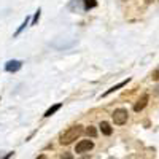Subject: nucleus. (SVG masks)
<instances>
[{
    "label": "nucleus",
    "instance_id": "obj_1",
    "mask_svg": "<svg viewBox=\"0 0 159 159\" xmlns=\"http://www.w3.org/2000/svg\"><path fill=\"white\" fill-rule=\"evenodd\" d=\"M81 134H83V126H80V124L72 126V127H69L67 130H64L62 134L59 135V142H61V145H70Z\"/></svg>",
    "mask_w": 159,
    "mask_h": 159
},
{
    "label": "nucleus",
    "instance_id": "obj_2",
    "mask_svg": "<svg viewBox=\"0 0 159 159\" xmlns=\"http://www.w3.org/2000/svg\"><path fill=\"white\" fill-rule=\"evenodd\" d=\"M111 118H113V123H115L116 126H123V124H126V123H127L129 113H127V110H126V108H116V110L113 111Z\"/></svg>",
    "mask_w": 159,
    "mask_h": 159
},
{
    "label": "nucleus",
    "instance_id": "obj_3",
    "mask_svg": "<svg viewBox=\"0 0 159 159\" xmlns=\"http://www.w3.org/2000/svg\"><path fill=\"white\" fill-rule=\"evenodd\" d=\"M94 148V143H92V140H80L76 143V148H75V153L81 154V153H86L89 150Z\"/></svg>",
    "mask_w": 159,
    "mask_h": 159
},
{
    "label": "nucleus",
    "instance_id": "obj_4",
    "mask_svg": "<svg viewBox=\"0 0 159 159\" xmlns=\"http://www.w3.org/2000/svg\"><path fill=\"white\" fill-rule=\"evenodd\" d=\"M22 67V62L21 61H18V59H13V61H8L7 64H5V70L7 72H18L19 69Z\"/></svg>",
    "mask_w": 159,
    "mask_h": 159
},
{
    "label": "nucleus",
    "instance_id": "obj_5",
    "mask_svg": "<svg viewBox=\"0 0 159 159\" xmlns=\"http://www.w3.org/2000/svg\"><path fill=\"white\" fill-rule=\"evenodd\" d=\"M148 100H150V96L148 94H143L139 100H137V103L134 105V110L139 113V111H142L145 107H147V103H148Z\"/></svg>",
    "mask_w": 159,
    "mask_h": 159
},
{
    "label": "nucleus",
    "instance_id": "obj_6",
    "mask_svg": "<svg viewBox=\"0 0 159 159\" xmlns=\"http://www.w3.org/2000/svg\"><path fill=\"white\" fill-rule=\"evenodd\" d=\"M129 81H130V80L127 78V80H124V81H121V83H118V84L111 86V88H110L107 92H103V94H102V97H107V96H110V94H111V92H115V91H118V89H121V88H123V86H126Z\"/></svg>",
    "mask_w": 159,
    "mask_h": 159
},
{
    "label": "nucleus",
    "instance_id": "obj_7",
    "mask_svg": "<svg viewBox=\"0 0 159 159\" xmlns=\"http://www.w3.org/2000/svg\"><path fill=\"white\" fill-rule=\"evenodd\" d=\"M99 127H100V130H102L103 135H111V134H113V129H111V126H110L107 121H102Z\"/></svg>",
    "mask_w": 159,
    "mask_h": 159
},
{
    "label": "nucleus",
    "instance_id": "obj_8",
    "mask_svg": "<svg viewBox=\"0 0 159 159\" xmlns=\"http://www.w3.org/2000/svg\"><path fill=\"white\" fill-rule=\"evenodd\" d=\"M61 108H62V103H56V105H52V107H49V108L45 111L43 116H45V118H49L51 115H54V113H56L57 110H61Z\"/></svg>",
    "mask_w": 159,
    "mask_h": 159
},
{
    "label": "nucleus",
    "instance_id": "obj_9",
    "mask_svg": "<svg viewBox=\"0 0 159 159\" xmlns=\"http://www.w3.org/2000/svg\"><path fill=\"white\" fill-rule=\"evenodd\" d=\"M83 3H84V10H91V8H96L97 7L96 0H83Z\"/></svg>",
    "mask_w": 159,
    "mask_h": 159
},
{
    "label": "nucleus",
    "instance_id": "obj_10",
    "mask_svg": "<svg viewBox=\"0 0 159 159\" xmlns=\"http://www.w3.org/2000/svg\"><path fill=\"white\" fill-rule=\"evenodd\" d=\"M27 24H29V18H25V19H24V22H22V24L19 25V29H18V30L15 32V37H18V35H19V34H21V32H22V30H24L25 27H27Z\"/></svg>",
    "mask_w": 159,
    "mask_h": 159
},
{
    "label": "nucleus",
    "instance_id": "obj_11",
    "mask_svg": "<svg viewBox=\"0 0 159 159\" xmlns=\"http://www.w3.org/2000/svg\"><path fill=\"white\" fill-rule=\"evenodd\" d=\"M86 134H88L89 137H92V139H94V137L97 135V130H96V127H92V126H89V127L86 129Z\"/></svg>",
    "mask_w": 159,
    "mask_h": 159
},
{
    "label": "nucleus",
    "instance_id": "obj_12",
    "mask_svg": "<svg viewBox=\"0 0 159 159\" xmlns=\"http://www.w3.org/2000/svg\"><path fill=\"white\" fill-rule=\"evenodd\" d=\"M40 15H42V8H38V10L35 11V15H34V19H32V25H35V24L38 22V19H40Z\"/></svg>",
    "mask_w": 159,
    "mask_h": 159
},
{
    "label": "nucleus",
    "instance_id": "obj_13",
    "mask_svg": "<svg viewBox=\"0 0 159 159\" xmlns=\"http://www.w3.org/2000/svg\"><path fill=\"white\" fill-rule=\"evenodd\" d=\"M61 159H75V157H73V154H70V153H64V154L61 156Z\"/></svg>",
    "mask_w": 159,
    "mask_h": 159
},
{
    "label": "nucleus",
    "instance_id": "obj_14",
    "mask_svg": "<svg viewBox=\"0 0 159 159\" xmlns=\"http://www.w3.org/2000/svg\"><path fill=\"white\" fill-rule=\"evenodd\" d=\"M153 80H154V81H157V80H159V70H156V72H153V76H151Z\"/></svg>",
    "mask_w": 159,
    "mask_h": 159
},
{
    "label": "nucleus",
    "instance_id": "obj_15",
    "mask_svg": "<svg viewBox=\"0 0 159 159\" xmlns=\"http://www.w3.org/2000/svg\"><path fill=\"white\" fill-rule=\"evenodd\" d=\"M11 156H13V153H8V154H7V156H5V157H3V159H10V157H11Z\"/></svg>",
    "mask_w": 159,
    "mask_h": 159
},
{
    "label": "nucleus",
    "instance_id": "obj_16",
    "mask_svg": "<svg viewBox=\"0 0 159 159\" xmlns=\"http://www.w3.org/2000/svg\"><path fill=\"white\" fill-rule=\"evenodd\" d=\"M37 159H46V156H45V154H40V156H38Z\"/></svg>",
    "mask_w": 159,
    "mask_h": 159
}]
</instances>
